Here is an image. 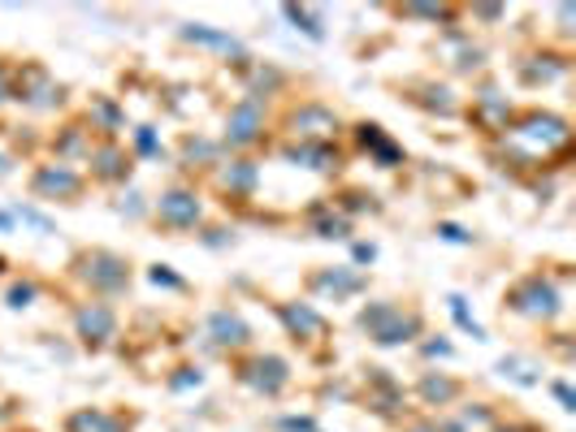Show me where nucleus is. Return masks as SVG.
Returning a JSON list of instances; mask_svg holds the SVG:
<instances>
[{"label": "nucleus", "instance_id": "44", "mask_svg": "<svg viewBox=\"0 0 576 432\" xmlns=\"http://www.w3.org/2000/svg\"><path fill=\"white\" fill-rule=\"evenodd\" d=\"M4 100H9V70L0 66V104H4Z\"/></svg>", "mask_w": 576, "mask_h": 432}, {"label": "nucleus", "instance_id": "41", "mask_svg": "<svg viewBox=\"0 0 576 432\" xmlns=\"http://www.w3.org/2000/svg\"><path fill=\"white\" fill-rule=\"evenodd\" d=\"M282 432H312V415H290L282 420Z\"/></svg>", "mask_w": 576, "mask_h": 432}, {"label": "nucleus", "instance_id": "21", "mask_svg": "<svg viewBox=\"0 0 576 432\" xmlns=\"http://www.w3.org/2000/svg\"><path fill=\"white\" fill-rule=\"evenodd\" d=\"M459 393H464V385H459L455 376H447V372H425L420 385H416V398H420L425 406H451Z\"/></svg>", "mask_w": 576, "mask_h": 432}, {"label": "nucleus", "instance_id": "45", "mask_svg": "<svg viewBox=\"0 0 576 432\" xmlns=\"http://www.w3.org/2000/svg\"><path fill=\"white\" fill-rule=\"evenodd\" d=\"M9 173H13V157H4V152H0V178H9Z\"/></svg>", "mask_w": 576, "mask_h": 432}, {"label": "nucleus", "instance_id": "27", "mask_svg": "<svg viewBox=\"0 0 576 432\" xmlns=\"http://www.w3.org/2000/svg\"><path fill=\"white\" fill-rule=\"evenodd\" d=\"M87 134H91V130H82V125H66V134L52 143L57 157H61V164H66V160H79V157L87 160V152H91V139H87Z\"/></svg>", "mask_w": 576, "mask_h": 432}, {"label": "nucleus", "instance_id": "38", "mask_svg": "<svg viewBox=\"0 0 576 432\" xmlns=\"http://www.w3.org/2000/svg\"><path fill=\"white\" fill-rule=\"evenodd\" d=\"M182 152H187V160H196V157H212V152H217V143H208V139H187V143H182Z\"/></svg>", "mask_w": 576, "mask_h": 432}, {"label": "nucleus", "instance_id": "15", "mask_svg": "<svg viewBox=\"0 0 576 432\" xmlns=\"http://www.w3.org/2000/svg\"><path fill=\"white\" fill-rule=\"evenodd\" d=\"M468 118L477 121L486 134H503L507 125H512V104H507V96L498 91V87H481L477 96H473V109H468Z\"/></svg>", "mask_w": 576, "mask_h": 432}, {"label": "nucleus", "instance_id": "48", "mask_svg": "<svg viewBox=\"0 0 576 432\" xmlns=\"http://www.w3.org/2000/svg\"><path fill=\"white\" fill-rule=\"evenodd\" d=\"M4 269H9V260H4V255H0V273H4Z\"/></svg>", "mask_w": 576, "mask_h": 432}, {"label": "nucleus", "instance_id": "2", "mask_svg": "<svg viewBox=\"0 0 576 432\" xmlns=\"http://www.w3.org/2000/svg\"><path fill=\"white\" fill-rule=\"evenodd\" d=\"M356 324H360V333L369 338L373 346H408V342L420 338L425 315L416 312V308L395 303V299H377L369 308H360Z\"/></svg>", "mask_w": 576, "mask_h": 432}, {"label": "nucleus", "instance_id": "25", "mask_svg": "<svg viewBox=\"0 0 576 432\" xmlns=\"http://www.w3.org/2000/svg\"><path fill=\"white\" fill-rule=\"evenodd\" d=\"M87 121H91V130H100L105 139H113V134L122 130V109H118L109 96H96L91 109H87Z\"/></svg>", "mask_w": 576, "mask_h": 432}, {"label": "nucleus", "instance_id": "4", "mask_svg": "<svg viewBox=\"0 0 576 432\" xmlns=\"http://www.w3.org/2000/svg\"><path fill=\"white\" fill-rule=\"evenodd\" d=\"M75 273L87 281V290H96V294H122L126 285H130V260H122L118 251H105V247H96V251H82L79 260H75Z\"/></svg>", "mask_w": 576, "mask_h": 432}, {"label": "nucleus", "instance_id": "42", "mask_svg": "<svg viewBox=\"0 0 576 432\" xmlns=\"http://www.w3.org/2000/svg\"><path fill=\"white\" fill-rule=\"evenodd\" d=\"M425 354L429 359H451V342H425Z\"/></svg>", "mask_w": 576, "mask_h": 432}, {"label": "nucleus", "instance_id": "20", "mask_svg": "<svg viewBox=\"0 0 576 432\" xmlns=\"http://www.w3.org/2000/svg\"><path fill=\"white\" fill-rule=\"evenodd\" d=\"M369 406L377 415H399V406H404V390H399V381L386 368H373L369 372Z\"/></svg>", "mask_w": 576, "mask_h": 432}, {"label": "nucleus", "instance_id": "12", "mask_svg": "<svg viewBox=\"0 0 576 432\" xmlns=\"http://www.w3.org/2000/svg\"><path fill=\"white\" fill-rule=\"evenodd\" d=\"M260 134H265V109H260V100L247 96L239 104H230V113H226V143L244 152L251 143H260Z\"/></svg>", "mask_w": 576, "mask_h": 432}, {"label": "nucleus", "instance_id": "29", "mask_svg": "<svg viewBox=\"0 0 576 432\" xmlns=\"http://www.w3.org/2000/svg\"><path fill=\"white\" fill-rule=\"evenodd\" d=\"M498 372H503L507 381H516V385H542L534 363H529V359H516V354H503V359H498Z\"/></svg>", "mask_w": 576, "mask_h": 432}, {"label": "nucleus", "instance_id": "36", "mask_svg": "<svg viewBox=\"0 0 576 432\" xmlns=\"http://www.w3.org/2000/svg\"><path fill=\"white\" fill-rule=\"evenodd\" d=\"M152 285H165V290H182V277L169 273V264H152Z\"/></svg>", "mask_w": 576, "mask_h": 432}, {"label": "nucleus", "instance_id": "33", "mask_svg": "<svg viewBox=\"0 0 576 432\" xmlns=\"http://www.w3.org/2000/svg\"><path fill=\"white\" fill-rule=\"evenodd\" d=\"M13 221H22V225H31L36 234H52V221H48L43 212H36L31 203H18V208H13Z\"/></svg>", "mask_w": 576, "mask_h": 432}, {"label": "nucleus", "instance_id": "30", "mask_svg": "<svg viewBox=\"0 0 576 432\" xmlns=\"http://www.w3.org/2000/svg\"><path fill=\"white\" fill-rule=\"evenodd\" d=\"M282 13H287L290 22H295L308 40H326V31H321V13H317V9H308V4H287Z\"/></svg>", "mask_w": 576, "mask_h": 432}, {"label": "nucleus", "instance_id": "3", "mask_svg": "<svg viewBox=\"0 0 576 432\" xmlns=\"http://www.w3.org/2000/svg\"><path fill=\"white\" fill-rule=\"evenodd\" d=\"M507 308L525 320H555L564 312V299H559V285L546 273H529L507 290Z\"/></svg>", "mask_w": 576, "mask_h": 432}, {"label": "nucleus", "instance_id": "23", "mask_svg": "<svg viewBox=\"0 0 576 432\" xmlns=\"http://www.w3.org/2000/svg\"><path fill=\"white\" fill-rule=\"evenodd\" d=\"M416 91H420V96H416L420 109H429V113H438V118H455V113H459V100H455V91L447 82H420Z\"/></svg>", "mask_w": 576, "mask_h": 432}, {"label": "nucleus", "instance_id": "28", "mask_svg": "<svg viewBox=\"0 0 576 432\" xmlns=\"http://www.w3.org/2000/svg\"><path fill=\"white\" fill-rule=\"evenodd\" d=\"M546 66H537V61H520V79L537 87V82H555L564 79V70H568V61H559V57H542Z\"/></svg>", "mask_w": 576, "mask_h": 432}, {"label": "nucleus", "instance_id": "24", "mask_svg": "<svg viewBox=\"0 0 576 432\" xmlns=\"http://www.w3.org/2000/svg\"><path fill=\"white\" fill-rule=\"evenodd\" d=\"M308 221H312V234L317 238H347L351 234V217H342L334 203H317V208L308 212Z\"/></svg>", "mask_w": 576, "mask_h": 432}, {"label": "nucleus", "instance_id": "40", "mask_svg": "<svg viewBox=\"0 0 576 432\" xmlns=\"http://www.w3.org/2000/svg\"><path fill=\"white\" fill-rule=\"evenodd\" d=\"M438 238H447V242H459V247H468V242H473V234H464L459 225H438Z\"/></svg>", "mask_w": 576, "mask_h": 432}, {"label": "nucleus", "instance_id": "5", "mask_svg": "<svg viewBox=\"0 0 576 432\" xmlns=\"http://www.w3.org/2000/svg\"><path fill=\"white\" fill-rule=\"evenodd\" d=\"M239 385L260 398H278L290 385V363L282 354H247L239 363Z\"/></svg>", "mask_w": 576, "mask_h": 432}, {"label": "nucleus", "instance_id": "37", "mask_svg": "<svg viewBox=\"0 0 576 432\" xmlns=\"http://www.w3.org/2000/svg\"><path fill=\"white\" fill-rule=\"evenodd\" d=\"M205 376H200V368H178V376H169V390H191V385H200Z\"/></svg>", "mask_w": 576, "mask_h": 432}, {"label": "nucleus", "instance_id": "46", "mask_svg": "<svg viewBox=\"0 0 576 432\" xmlns=\"http://www.w3.org/2000/svg\"><path fill=\"white\" fill-rule=\"evenodd\" d=\"M404 432H438V424H411V429H404Z\"/></svg>", "mask_w": 576, "mask_h": 432}, {"label": "nucleus", "instance_id": "47", "mask_svg": "<svg viewBox=\"0 0 576 432\" xmlns=\"http://www.w3.org/2000/svg\"><path fill=\"white\" fill-rule=\"evenodd\" d=\"M13 225V212H0V230H9Z\"/></svg>", "mask_w": 576, "mask_h": 432}, {"label": "nucleus", "instance_id": "32", "mask_svg": "<svg viewBox=\"0 0 576 432\" xmlns=\"http://www.w3.org/2000/svg\"><path fill=\"white\" fill-rule=\"evenodd\" d=\"M36 294H40V285H36V281L27 277V281H13V285H9V294H4V303H9L13 312H27V308L36 303Z\"/></svg>", "mask_w": 576, "mask_h": 432}, {"label": "nucleus", "instance_id": "10", "mask_svg": "<svg viewBox=\"0 0 576 432\" xmlns=\"http://www.w3.org/2000/svg\"><path fill=\"white\" fill-rule=\"evenodd\" d=\"M75 333H79V342L87 351H100V346H109L118 338V312L109 303H100V299H87V303L75 308Z\"/></svg>", "mask_w": 576, "mask_h": 432}, {"label": "nucleus", "instance_id": "14", "mask_svg": "<svg viewBox=\"0 0 576 432\" xmlns=\"http://www.w3.org/2000/svg\"><path fill=\"white\" fill-rule=\"evenodd\" d=\"M278 320H282V329H287L295 342H321L326 338V315L317 312L312 303H278L274 308Z\"/></svg>", "mask_w": 576, "mask_h": 432}, {"label": "nucleus", "instance_id": "1", "mask_svg": "<svg viewBox=\"0 0 576 432\" xmlns=\"http://www.w3.org/2000/svg\"><path fill=\"white\" fill-rule=\"evenodd\" d=\"M573 148V125L559 113H542L529 109L503 130V152L516 164H550V160L568 157Z\"/></svg>", "mask_w": 576, "mask_h": 432}, {"label": "nucleus", "instance_id": "17", "mask_svg": "<svg viewBox=\"0 0 576 432\" xmlns=\"http://www.w3.org/2000/svg\"><path fill=\"white\" fill-rule=\"evenodd\" d=\"M356 139H360V148H365V152H369V157L377 160L381 169H395V164H404V148H399V143H395V139H390V134H386L377 121H360V125H356Z\"/></svg>", "mask_w": 576, "mask_h": 432}, {"label": "nucleus", "instance_id": "35", "mask_svg": "<svg viewBox=\"0 0 576 432\" xmlns=\"http://www.w3.org/2000/svg\"><path fill=\"white\" fill-rule=\"evenodd\" d=\"M135 148H139L143 157H157V152H161V148H157V130H152V125H139V130H135Z\"/></svg>", "mask_w": 576, "mask_h": 432}, {"label": "nucleus", "instance_id": "8", "mask_svg": "<svg viewBox=\"0 0 576 432\" xmlns=\"http://www.w3.org/2000/svg\"><path fill=\"white\" fill-rule=\"evenodd\" d=\"M9 100L27 104V109H52V104H61V82L52 79L40 61H27L18 70V79H9Z\"/></svg>", "mask_w": 576, "mask_h": 432}, {"label": "nucleus", "instance_id": "18", "mask_svg": "<svg viewBox=\"0 0 576 432\" xmlns=\"http://www.w3.org/2000/svg\"><path fill=\"white\" fill-rule=\"evenodd\" d=\"M130 420L118 411H105V406H79L66 415V432H126Z\"/></svg>", "mask_w": 576, "mask_h": 432}, {"label": "nucleus", "instance_id": "39", "mask_svg": "<svg viewBox=\"0 0 576 432\" xmlns=\"http://www.w3.org/2000/svg\"><path fill=\"white\" fill-rule=\"evenodd\" d=\"M550 393L559 398V406H564V411H576V393H573V385H568V381H555V385H550Z\"/></svg>", "mask_w": 576, "mask_h": 432}, {"label": "nucleus", "instance_id": "9", "mask_svg": "<svg viewBox=\"0 0 576 432\" xmlns=\"http://www.w3.org/2000/svg\"><path fill=\"white\" fill-rule=\"evenodd\" d=\"M152 212H157V221H161L165 230H196L200 221H205V203L200 195L191 191V187H169L161 191V199L152 203Z\"/></svg>", "mask_w": 576, "mask_h": 432}, {"label": "nucleus", "instance_id": "19", "mask_svg": "<svg viewBox=\"0 0 576 432\" xmlns=\"http://www.w3.org/2000/svg\"><path fill=\"white\" fill-rule=\"evenodd\" d=\"M187 43H196V48H212V52H226V57H235V61H251L247 57V48L235 36H226V31H212L205 22H187L182 31H178Z\"/></svg>", "mask_w": 576, "mask_h": 432}, {"label": "nucleus", "instance_id": "7", "mask_svg": "<svg viewBox=\"0 0 576 432\" xmlns=\"http://www.w3.org/2000/svg\"><path fill=\"white\" fill-rule=\"evenodd\" d=\"M287 130L299 143H334V134L342 130V118L321 100H304L299 109H290Z\"/></svg>", "mask_w": 576, "mask_h": 432}, {"label": "nucleus", "instance_id": "13", "mask_svg": "<svg viewBox=\"0 0 576 432\" xmlns=\"http://www.w3.org/2000/svg\"><path fill=\"white\" fill-rule=\"evenodd\" d=\"M87 164H91V178H96L100 187H122L126 178H130V152H126L118 139H100V143H91Z\"/></svg>", "mask_w": 576, "mask_h": 432}, {"label": "nucleus", "instance_id": "43", "mask_svg": "<svg viewBox=\"0 0 576 432\" xmlns=\"http://www.w3.org/2000/svg\"><path fill=\"white\" fill-rule=\"evenodd\" d=\"M490 432H546V429H537V424H494Z\"/></svg>", "mask_w": 576, "mask_h": 432}, {"label": "nucleus", "instance_id": "26", "mask_svg": "<svg viewBox=\"0 0 576 432\" xmlns=\"http://www.w3.org/2000/svg\"><path fill=\"white\" fill-rule=\"evenodd\" d=\"M256 164L251 160H230L226 169H221V187L230 191V195H251L256 191Z\"/></svg>", "mask_w": 576, "mask_h": 432}, {"label": "nucleus", "instance_id": "31", "mask_svg": "<svg viewBox=\"0 0 576 432\" xmlns=\"http://www.w3.org/2000/svg\"><path fill=\"white\" fill-rule=\"evenodd\" d=\"M447 308H451V315H455V324L464 329V333H473V342H486V329L473 320V312H468V303H464V294H451L447 299Z\"/></svg>", "mask_w": 576, "mask_h": 432}, {"label": "nucleus", "instance_id": "16", "mask_svg": "<svg viewBox=\"0 0 576 432\" xmlns=\"http://www.w3.org/2000/svg\"><path fill=\"white\" fill-rule=\"evenodd\" d=\"M208 338H212L217 351H244L247 342H251V329H247V320L239 312L221 308V312L208 315Z\"/></svg>", "mask_w": 576, "mask_h": 432}, {"label": "nucleus", "instance_id": "22", "mask_svg": "<svg viewBox=\"0 0 576 432\" xmlns=\"http://www.w3.org/2000/svg\"><path fill=\"white\" fill-rule=\"evenodd\" d=\"M282 157H287L290 164L317 169V173H329V169H338V152H334L329 143H290V148H282Z\"/></svg>", "mask_w": 576, "mask_h": 432}, {"label": "nucleus", "instance_id": "11", "mask_svg": "<svg viewBox=\"0 0 576 432\" xmlns=\"http://www.w3.org/2000/svg\"><path fill=\"white\" fill-rule=\"evenodd\" d=\"M365 285H369V277L360 273V269H351V264H342V269H317V273L308 277V294L321 299V303H347V299L365 294Z\"/></svg>", "mask_w": 576, "mask_h": 432}, {"label": "nucleus", "instance_id": "34", "mask_svg": "<svg viewBox=\"0 0 576 432\" xmlns=\"http://www.w3.org/2000/svg\"><path fill=\"white\" fill-rule=\"evenodd\" d=\"M404 13H408V18H425V22H447L455 9L451 4H408Z\"/></svg>", "mask_w": 576, "mask_h": 432}, {"label": "nucleus", "instance_id": "6", "mask_svg": "<svg viewBox=\"0 0 576 432\" xmlns=\"http://www.w3.org/2000/svg\"><path fill=\"white\" fill-rule=\"evenodd\" d=\"M82 173L75 164H61V160H52V164H40L36 173H31V195L43 199V203H79L82 195Z\"/></svg>", "mask_w": 576, "mask_h": 432}]
</instances>
